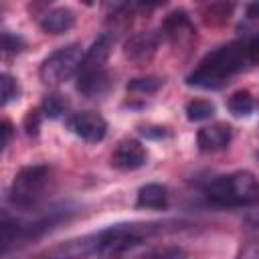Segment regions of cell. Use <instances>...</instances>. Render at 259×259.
I'll use <instances>...</instances> for the list:
<instances>
[{
	"mask_svg": "<svg viewBox=\"0 0 259 259\" xmlns=\"http://www.w3.org/2000/svg\"><path fill=\"white\" fill-rule=\"evenodd\" d=\"M247 65H251L247 40H233L208 53L186 77V83L200 89H219Z\"/></svg>",
	"mask_w": 259,
	"mask_h": 259,
	"instance_id": "6da1fadb",
	"label": "cell"
},
{
	"mask_svg": "<svg viewBox=\"0 0 259 259\" xmlns=\"http://www.w3.org/2000/svg\"><path fill=\"white\" fill-rule=\"evenodd\" d=\"M204 192L221 206H243L259 200V180L249 170H237L212 178L204 186Z\"/></svg>",
	"mask_w": 259,
	"mask_h": 259,
	"instance_id": "7a4b0ae2",
	"label": "cell"
},
{
	"mask_svg": "<svg viewBox=\"0 0 259 259\" xmlns=\"http://www.w3.org/2000/svg\"><path fill=\"white\" fill-rule=\"evenodd\" d=\"M160 231V225L154 223H119L111 225L93 237L95 255H123L134 247L146 243Z\"/></svg>",
	"mask_w": 259,
	"mask_h": 259,
	"instance_id": "3957f363",
	"label": "cell"
},
{
	"mask_svg": "<svg viewBox=\"0 0 259 259\" xmlns=\"http://www.w3.org/2000/svg\"><path fill=\"white\" fill-rule=\"evenodd\" d=\"M49 174H51V170L47 164H32V166L20 168L10 184V192H8L10 202L20 208H28V206L36 204V200L45 192Z\"/></svg>",
	"mask_w": 259,
	"mask_h": 259,
	"instance_id": "277c9868",
	"label": "cell"
},
{
	"mask_svg": "<svg viewBox=\"0 0 259 259\" xmlns=\"http://www.w3.org/2000/svg\"><path fill=\"white\" fill-rule=\"evenodd\" d=\"M83 57H85V53H83L81 45H75V42L73 45H67V47H63V49H59L55 53H51L42 61L40 69H38L40 81L45 85H49V87L61 85L75 71H79V67L83 63Z\"/></svg>",
	"mask_w": 259,
	"mask_h": 259,
	"instance_id": "5b68a950",
	"label": "cell"
},
{
	"mask_svg": "<svg viewBox=\"0 0 259 259\" xmlns=\"http://www.w3.org/2000/svg\"><path fill=\"white\" fill-rule=\"evenodd\" d=\"M67 127L85 142H101L107 134V121L95 111H79L67 117Z\"/></svg>",
	"mask_w": 259,
	"mask_h": 259,
	"instance_id": "8992f818",
	"label": "cell"
},
{
	"mask_svg": "<svg viewBox=\"0 0 259 259\" xmlns=\"http://www.w3.org/2000/svg\"><path fill=\"white\" fill-rule=\"evenodd\" d=\"M146 160H148V150L142 146V142H138L134 138L121 140L111 154V166L117 170H123V172L142 168L146 164Z\"/></svg>",
	"mask_w": 259,
	"mask_h": 259,
	"instance_id": "52a82bcc",
	"label": "cell"
},
{
	"mask_svg": "<svg viewBox=\"0 0 259 259\" xmlns=\"http://www.w3.org/2000/svg\"><path fill=\"white\" fill-rule=\"evenodd\" d=\"M162 32L164 36L172 42V45H188L194 36H196V30L190 22V18L186 16V12L182 10H176L172 14H168L162 22Z\"/></svg>",
	"mask_w": 259,
	"mask_h": 259,
	"instance_id": "ba28073f",
	"label": "cell"
},
{
	"mask_svg": "<svg viewBox=\"0 0 259 259\" xmlns=\"http://www.w3.org/2000/svg\"><path fill=\"white\" fill-rule=\"evenodd\" d=\"M111 87V77L105 67L99 69H79L77 75V91L87 97H101Z\"/></svg>",
	"mask_w": 259,
	"mask_h": 259,
	"instance_id": "9c48e42d",
	"label": "cell"
},
{
	"mask_svg": "<svg viewBox=\"0 0 259 259\" xmlns=\"http://www.w3.org/2000/svg\"><path fill=\"white\" fill-rule=\"evenodd\" d=\"M233 130L229 123H210L198 130L196 144L200 152H219L231 144Z\"/></svg>",
	"mask_w": 259,
	"mask_h": 259,
	"instance_id": "30bf717a",
	"label": "cell"
},
{
	"mask_svg": "<svg viewBox=\"0 0 259 259\" xmlns=\"http://www.w3.org/2000/svg\"><path fill=\"white\" fill-rule=\"evenodd\" d=\"M156 51H158V36L154 32H138L130 36L123 49L125 57L136 65L148 63L156 55Z\"/></svg>",
	"mask_w": 259,
	"mask_h": 259,
	"instance_id": "8fae6325",
	"label": "cell"
},
{
	"mask_svg": "<svg viewBox=\"0 0 259 259\" xmlns=\"http://www.w3.org/2000/svg\"><path fill=\"white\" fill-rule=\"evenodd\" d=\"M75 26V12L71 8H53L42 14L40 18V28L47 34H63Z\"/></svg>",
	"mask_w": 259,
	"mask_h": 259,
	"instance_id": "7c38bea8",
	"label": "cell"
},
{
	"mask_svg": "<svg viewBox=\"0 0 259 259\" xmlns=\"http://www.w3.org/2000/svg\"><path fill=\"white\" fill-rule=\"evenodd\" d=\"M113 40H115V38H113L111 34H107V32L99 34V36L93 40L91 49L85 53L83 63H81L79 69H99V67H105V61H107V57H109V53H111Z\"/></svg>",
	"mask_w": 259,
	"mask_h": 259,
	"instance_id": "4fadbf2b",
	"label": "cell"
},
{
	"mask_svg": "<svg viewBox=\"0 0 259 259\" xmlns=\"http://www.w3.org/2000/svg\"><path fill=\"white\" fill-rule=\"evenodd\" d=\"M168 188L164 184L158 182H150L144 184L138 190V198H136V206L138 208H166L168 206Z\"/></svg>",
	"mask_w": 259,
	"mask_h": 259,
	"instance_id": "5bb4252c",
	"label": "cell"
},
{
	"mask_svg": "<svg viewBox=\"0 0 259 259\" xmlns=\"http://www.w3.org/2000/svg\"><path fill=\"white\" fill-rule=\"evenodd\" d=\"M217 107L208 99H192L186 103V119L188 121H204L214 115Z\"/></svg>",
	"mask_w": 259,
	"mask_h": 259,
	"instance_id": "9a60e30c",
	"label": "cell"
},
{
	"mask_svg": "<svg viewBox=\"0 0 259 259\" xmlns=\"http://www.w3.org/2000/svg\"><path fill=\"white\" fill-rule=\"evenodd\" d=\"M229 111L233 113V115H237V117H243V115H249L251 111H253V107H255V101H253V97H251V93L249 91H235L231 97H229Z\"/></svg>",
	"mask_w": 259,
	"mask_h": 259,
	"instance_id": "2e32d148",
	"label": "cell"
},
{
	"mask_svg": "<svg viewBox=\"0 0 259 259\" xmlns=\"http://www.w3.org/2000/svg\"><path fill=\"white\" fill-rule=\"evenodd\" d=\"M40 109H42L45 117L57 119L67 111V99L63 95H59V93H49V95H45Z\"/></svg>",
	"mask_w": 259,
	"mask_h": 259,
	"instance_id": "e0dca14e",
	"label": "cell"
},
{
	"mask_svg": "<svg viewBox=\"0 0 259 259\" xmlns=\"http://www.w3.org/2000/svg\"><path fill=\"white\" fill-rule=\"evenodd\" d=\"M162 85H164V79H160V77H140V79H132L127 83V91H132V93H156Z\"/></svg>",
	"mask_w": 259,
	"mask_h": 259,
	"instance_id": "ac0fdd59",
	"label": "cell"
},
{
	"mask_svg": "<svg viewBox=\"0 0 259 259\" xmlns=\"http://www.w3.org/2000/svg\"><path fill=\"white\" fill-rule=\"evenodd\" d=\"M233 8H235V0H217V2L210 4V8H208L206 14L210 16V22L219 24V22L229 20Z\"/></svg>",
	"mask_w": 259,
	"mask_h": 259,
	"instance_id": "d6986e66",
	"label": "cell"
},
{
	"mask_svg": "<svg viewBox=\"0 0 259 259\" xmlns=\"http://www.w3.org/2000/svg\"><path fill=\"white\" fill-rule=\"evenodd\" d=\"M0 89H2V105H8L12 99L18 97V83L8 73H2V77H0Z\"/></svg>",
	"mask_w": 259,
	"mask_h": 259,
	"instance_id": "ffe728a7",
	"label": "cell"
},
{
	"mask_svg": "<svg viewBox=\"0 0 259 259\" xmlns=\"http://www.w3.org/2000/svg\"><path fill=\"white\" fill-rule=\"evenodd\" d=\"M2 49L6 55H16L24 49V38L20 34H12V32H4L2 34Z\"/></svg>",
	"mask_w": 259,
	"mask_h": 259,
	"instance_id": "44dd1931",
	"label": "cell"
},
{
	"mask_svg": "<svg viewBox=\"0 0 259 259\" xmlns=\"http://www.w3.org/2000/svg\"><path fill=\"white\" fill-rule=\"evenodd\" d=\"M42 117H45L42 109H30V111L26 113V117H24V130H26L28 136H36V134H38Z\"/></svg>",
	"mask_w": 259,
	"mask_h": 259,
	"instance_id": "7402d4cb",
	"label": "cell"
},
{
	"mask_svg": "<svg viewBox=\"0 0 259 259\" xmlns=\"http://www.w3.org/2000/svg\"><path fill=\"white\" fill-rule=\"evenodd\" d=\"M245 229H247V233H251V235L257 239V237H259V214L247 217V219H245Z\"/></svg>",
	"mask_w": 259,
	"mask_h": 259,
	"instance_id": "603a6c76",
	"label": "cell"
},
{
	"mask_svg": "<svg viewBox=\"0 0 259 259\" xmlns=\"http://www.w3.org/2000/svg\"><path fill=\"white\" fill-rule=\"evenodd\" d=\"M127 4V0H101V6L105 12H117Z\"/></svg>",
	"mask_w": 259,
	"mask_h": 259,
	"instance_id": "cb8c5ba5",
	"label": "cell"
},
{
	"mask_svg": "<svg viewBox=\"0 0 259 259\" xmlns=\"http://www.w3.org/2000/svg\"><path fill=\"white\" fill-rule=\"evenodd\" d=\"M166 2H168V0H136L138 8H142V10H154V8L164 6Z\"/></svg>",
	"mask_w": 259,
	"mask_h": 259,
	"instance_id": "d4e9b609",
	"label": "cell"
},
{
	"mask_svg": "<svg viewBox=\"0 0 259 259\" xmlns=\"http://www.w3.org/2000/svg\"><path fill=\"white\" fill-rule=\"evenodd\" d=\"M152 257H180V255H186L182 249H160V251H152L148 253Z\"/></svg>",
	"mask_w": 259,
	"mask_h": 259,
	"instance_id": "484cf974",
	"label": "cell"
},
{
	"mask_svg": "<svg viewBox=\"0 0 259 259\" xmlns=\"http://www.w3.org/2000/svg\"><path fill=\"white\" fill-rule=\"evenodd\" d=\"M2 134H4L2 146L6 148V146L10 144V138H12V125H10V121H2Z\"/></svg>",
	"mask_w": 259,
	"mask_h": 259,
	"instance_id": "4316f807",
	"label": "cell"
},
{
	"mask_svg": "<svg viewBox=\"0 0 259 259\" xmlns=\"http://www.w3.org/2000/svg\"><path fill=\"white\" fill-rule=\"evenodd\" d=\"M51 2H53V0H32V2H30V12H40V10H45Z\"/></svg>",
	"mask_w": 259,
	"mask_h": 259,
	"instance_id": "83f0119b",
	"label": "cell"
},
{
	"mask_svg": "<svg viewBox=\"0 0 259 259\" xmlns=\"http://www.w3.org/2000/svg\"><path fill=\"white\" fill-rule=\"evenodd\" d=\"M247 16H249V18H259V0H253V2L247 6Z\"/></svg>",
	"mask_w": 259,
	"mask_h": 259,
	"instance_id": "f1b7e54d",
	"label": "cell"
},
{
	"mask_svg": "<svg viewBox=\"0 0 259 259\" xmlns=\"http://www.w3.org/2000/svg\"><path fill=\"white\" fill-rule=\"evenodd\" d=\"M83 4H87V6H91V4H93V0H83Z\"/></svg>",
	"mask_w": 259,
	"mask_h": 259,
	"instance_id": "f546056e",
	"label": "cell"
},
{
	"mask_svg": "<svg viewBox=\"0 0 259 259\" xmlns=\"http://www.w3.org/2000/svg\"><path fill=\"white\" fill-rule=\"evenodd\" d=\"M255 158H257V160H259V150H257V152H255Z\"/></svg>",
	"mask_w": 259,
	"mask_h": 259,
	"instance_id": "4dcf8cb0",
	"label": "cell"
}]
</instances>
